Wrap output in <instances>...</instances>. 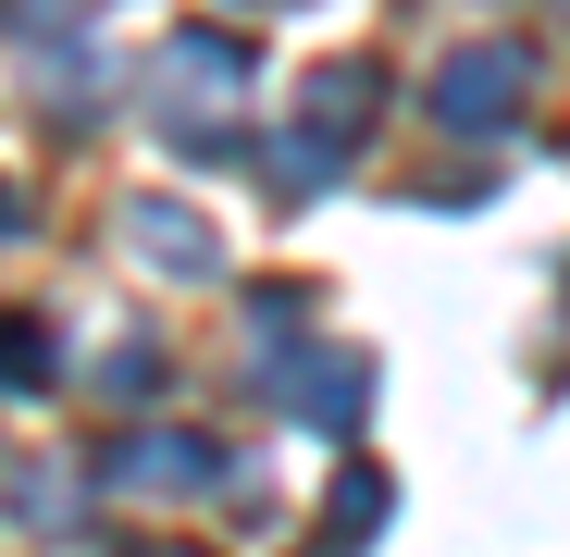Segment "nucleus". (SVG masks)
<instances>
[{
    "label": "nucleus",
    "instance_id": "423d86ee",
    "mask_svg": "<svg viewBox=\"0 0 570 557\" xmlns=\"http://www.w3.org/2000/svg\"><path fill=\"white\" fill-rule=\"evenodd\" d=\"M0 236H13V186H0Z\"/></svg>",
    "mask_w": 570,
    "mask_h": 557
},
{
    "label": "nucleus",
    "instance_id": "0eeeda50",
    "mask_svg": "<svg viewBox=\"0 0 570 557\" xmlns=\"http://www.w3.org/2000/svg\"><path fill=\"white\" fill-rule=\"evenodd\" d=\"M137 557H174V545H137Z\"/></svg>",
    "mask_w": 570,
    "mask_h": 557
},
{
    "label": "nucleus",
    "instance_id": "f257e3e1",
    "mask_svg": "<svg viewBox=\"0 0 570 557\" xmlns=\"http://www.w3.org/2000/svg\"><path fill=\"white\" fill-rule=\"evenodd\" d=\"M149 125L174 137V149H224V125H236V100H248V38H224V26H186V38H161L149 50Z\"/></svg>",
    "mask_w": 570,
    "mask_h": 557
},
{
    "label": "nucleus",
    "instance_id": "20e7f679",
    "mask_svg": "<svg viewBox=\"0 0 570 557\" xmlns=\"http://www.w3.org/2000/svg\"><path fill=\"white\" fill-rule=\"evenodd\" d=\"M125 236H137L161 272H212V236H186V211H161V199H149V211H125Z\"/></svg>",
    "mask_w": 570,
    "mask_h": 557
},
{
    "label": "nucleus",
    "instance_id": "7ed1b4c3",
    "mask_svg": "<svg viewBox=\"0 0 570 557\" xmlns=\"http://www.w3.org/2000/svg\"><path fill=\"white\" fill-rule=\"evenodd\" d=\"M112 484H224V446H199V434H125Z\"/></svg>",
    "mask_w": 570,
    "mask_h": 557
},
{
    "label": "nucleus",
    "instance_id": "6e6552de",
    "mask_svg": "<svg viewBox=\"0 0 570 557\" xmlns=\"http://www.w3.org/2000/svg\"><path fill=\"white\" fill-rule=\"evenodd\" d=\"M248 13H261V0H248Z\"/></svg>",
    "mask_w": 570,
    "mask_h": 557
},
{
    "label": "nucleus",
    "instance_id": "f03ea898",
    "mask_svg": "<svg viewBox=\"0 0 570 557\" xmlns=\"http://www.w3.org/2000/svg\"><path fill=\"white\" fill-rule=\"evenodd\" d=\"M521 87H533V50H521V38H484V50H459V62L434 74V112H446L459 137H497Z\"/></svg>",
    "mask_w": 570,
    "mask_h": 557
},
{
    "label": "nucleus",
    "instance_id": "39448f33",
    "mask_svg": "<svg viewBox=\"0 0 570 557\" xmlns=\"http://www.w3.org/2000/svg\"><path fill=\"white\" fill-rule=\"evenodd\" d=\"M50 371V322L38 310H0V385H38Z\"/></svg>",
    "mask_w": 570,
    "mask_h": 557
}]
</instances>
